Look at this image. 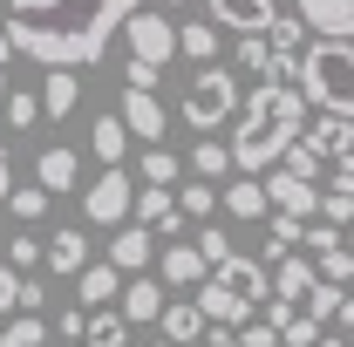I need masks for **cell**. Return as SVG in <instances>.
Instances as JSON below:
<instances>
[{"instance_id": "1", "label": "cell", "mask_w": 354, "mask_h": 347, "mask_svg": "<svg viewBox=\"0 0 354 347\" xmlns=\"http://www.w3.org/2000/svg\"><path fill=\"white\" fill-rule=\"evenodd\" d=\"M143 0H7V41L41 68H95Z\"/></svg>"}, {"instance_id": "2", "label": "cell", "mask_w": 354, "mask_h": 347, "mask_svg": "<svg viewBox=\"0 0 354 347\" xmlns=\"http://www.w3.org/2000/svg\"><path fill=\"white\" fill-rule=\"evenodd\" d=\"M307 130V102H300V88L293 82H259L245 88V102H239V116H232V171H272L293 143Z\"/></svg>"}, {"instance_id": "3", "label": "cell", "mask_w": 354, "mask_h": 347, "mask_svg": "<svg viewBox=\"0 0 354 347\" xmlns=\"http://www.w3.org/2000/svg\"><path fill=\"white\" fill-rule=\"evenodd\" d=\"M191 300H198V313H205V327H212V320H218V327H245V320L272 300V279H266L259 259L232 252V259H218L198 286H191Z\"/></svg>"}, {"instance_id": "4", "label": "cell", "mask_w": 354, "mask_h": 347, "mask_svg": "<svg viewBox=\"0 0 354 347\" xmlns=\"http://www.w3.org/2000/svg\"><path fill=\"white\" fill-rule=\"evenodd\" d=\"M293 88L320 116H348L354 123V41H307L293 55Z\"/></svg>"}, {"instance_id": "5", "label": "cell", "mask_w": 354, "mask_h": 347, "mask_svg": "<svg viewBox=\"0 0 354 347\" xmlns=\"http://www.w3.org/2000/svg\"><path fill=\"white\" fill-rule=\"evenodd\" d=\"M239 102H245V82L232 68H218V62H198L191 82H184V95H177V116L191 130H225L239 116Z\"/></svg>"}, {"instance_id": "6", "label": "cell", "mask_w": 354, "mask_h": 347, "mask_svg": "<svg viewBox=\"0 0 354 347\" xmlns=\"http://www.w3.org/2000/svg\"><path fill=\"white\" fill-rule=\"evenodd\" d=\"M130 205H136V177L123 164H109L102 177L82 184V218L88 225H130Z\"/></svg>"}, {"instance_id": "7", "label": "cell", "mask_w": 354, "mask_h": 347, "mask_svg": "<svg viewBox=\"0 0 354 347\" xmlns=\"http://www.w3.org/2000/svg\"><path fill=\"white\" fill-rule=\"evenodd\" d=\"M123 35H130V55H136V62H150V68H164V62L177 55V21H171V14L136 7L130 21H123Z\"/></svg>"}, {"instance_id": "8", "label": "cell", "mask_w": 354, "mask_h": 347, "mask_svg": "<svg viewBox=\"0 0 354 347\" xmlns=\"http://www.w3.org/2000/svg\"><path fill=\"white\" fill-rule=\"evenodd\" d=\"M116 116H123L130 143H164V130H171V116H164L157 88H123V95H116Z\"/></svg>"}, {"instance_id": "9", "label": "cell", "mask_w": 354, "mask_h": 347, "mask_svg": "<svg viewBox=\"0 0 354 347\" xmlns=\"http://www.w3.org/2000/svg\"><path fill=\"white\" fill-rule=\"evenodd\" d=\"M300 245H307L313 252V272H320V279H327V286H348L354 279V265H348V245H341V232H334V225H313V232H300Z\"/></svg>"}, {"instance_id": "10", "label": "cell", "mask_w": 354, "mask_h": 347, "mask_svg": "<svg viewBox=\"0 0 354 347\" xmlns=\"http://www.w3.org/2000/svg\"><path fill=\"white\" fill-rule=\"evenodd\" d=\"M205 14H212V28H232V35H266L279 0H205Z\"/></svg>"}, {"instance_id": "11", "label": "cell", "mask_w": 354, "mask_h": 347, "mask_svg": "<svg viewBox=\"0 0 354 347\" xmlns=\"http://www.w3.org/2000/svg\"><path fill=\"white\" fill-rule=\"evenodd\" d=\"M307 35H327V41H354V0H286Z\"/></svg>"}, {"instance_id": "12", "label": "cell", "mask_w": 354, "mask_h": 347, "mask_svg": "<svg viewBox=\"0 0 354 347\" xmlns=\"http://www.w3.org/2000/svg\"><path fill=\"white\" fill-rule=\"evenodd\" d=\"M313 198H320V184H300V177H286V171L266 177V212H272V218H300V225H307Z\"/></svg>"}, {"instance_id": "13", "label": "cell", "mask_w": 354, "mask_h": 347, "mask_svg": "<svg viewBox=\"0 0 354 347\" xmlns=\"http://www.w3.org/2000/svg\"><path fill=\"white\" fill-rule=\"evenodd\" d=\"M150 245H157V232H143V225H116V238H109V265H116L123 279H130V272H150V259H157Z\"/></svg>"}, {"instance_id": "14", "label": "cell", "mask_w": 354, "mask_h": 347, "mask_svg": "<svg viewBox=\"0 0 354 347\" xmlns=\"http://www.w3.org/2000/svg\"><path fill=\"white\" fill-rule=\"evenodd\" d=\"M116 300H123V306H116V313H123L130 327H143V320H157V313H164V300H171V293H164V286H157L150 272H130Z\"/></svg>"}, {"instance_id": "15", "label": "cell", "mask_w": 354, "mask_h": 347, "mask_svg": "<svg viewBox=\"0 0 354 347\" xmlns=\"http://www.w3.org/2000/svg\"><path fill=\"white\" fill-rule=\"evenodd\" d=\"M35 184H41V191H75V184H82V157H75L68 143H48L41 157H35Z\"/></svg>"}, {"instance_id": "16", "label": "cell", "mask_w": 354, "mask_h": 347, "mask_svg": "<svg viewBox=\"0 0 354 347\" xmlns=\"http://www.w3.org/2000/svg\"><path fill=\"white\" fill-rule=\"evenodd\" d=\"M41 265H48V272H62V279H75V272L88 265V238L75 232V225H62L55 238H41Z\"/></svg>"}, {"instance_id": "17", "label": "cell", "mask_w": 354, "mask_h": 347, "mask_svg": "<svg viewBox=\"0 0 354 347\" xmlns=\"http://www.w3.org/2000/svg\"><path fill=\"white\" fill-rule=\"evenodd\" d=\"M300 143H307L313 157H334V164H341V157H354V123L348 116H320V123L300 130Z\"/></svg>"}, {"instance_id": "18", "label": "cell", "mask_w": 354, "mask_h": 347, "mask_svg": "<svg viewBox=\"0 0 354 347\" xmlns=\"http://www.w3.org/2000/svg\"><path fill=\"white\" fill-rule=\"evenodd\" d=\"M205 272H212V265L198 259V245L177 238V245H164V259H157V286H164V293H171V286H198Z\"/></svg>"}, {"instance_id": "19", "label": "cell", "mask_w": 354, "mask_h": 347, "mask_svg": "<svg viewBox=\"0 0 354 347\" xmlns=\"http://www.w3.org/2000/svg\"><path fill=\"white\" fill-rule=\"evenodd\" d=\"M116 293H123V272L109 259H88L82 272H75V300L82 306H116Z\"/></svg>"}, {"instance_id": "20", "label": "cell", "mask_w": 354, "mask_h": 347, "mask_svg": "<svg viewBox=\"0 0 354 347\" xmlns=\"http://www.w3.org/2000/svg\"><path fill=\"white\" fill-rule=\"evenodd\" d=\"M157 327H164V341H171V347H198V334H205V313H198V300H164Z\"/></svg>"}, {"instance_id": "21", "label": "cell", "mask_w": 354, "mask_h": 347, "mask_svg": "<svg viewBox=\"0 0 354 347\" xmlns=\"http://www.w3.org/2000/svg\"><path fill=\"white\" fill-rule=\"evenodd\" d=\"M75 102H82V75H75V68H48V75H41V116L62 123Z\"/></svg>"}, {"instance_id": "22", "label": "cell", "mask_w": 354, "mask_h": 347, "mask_svg": "<svg viewBox=\"0 0 354 347\" xmlns=\"http://www.w3.org/2000/svg\"><path fill=\"white\" fill-rule=\"evenodd\" d=\"M82 347H130V320L116 306H88L82 320Z\"/></svg>"}, {"instance_id": "23", "label": "cell", "mask_w": 354, "mask_h": 347, "mask_svg": "<svg viewBox=\"0 0 354 347\" xmlns=\"http://www.w3.org/2000/svg\"><path fill=\"white\" fill-rule=\"evenodd\" d=\"M88 150L102 157V171L130 157V130H123V116H116V109H109V116H95V130H88Z\"/></svg>"}, {"instance_id": "24", "label": "cell", "mask_w": 354, "mask_h": 347, "mask_svg": "<svg viewBox=\"0 0 354 347\" xmlns=\"http://www.w3.org/2000/svg\"><path fill=\"white\" fill-rule=\"evenodd\" d=\"M218 205H225V218H266V184L259 177H232L218 191Z\"/></svg>"}, {"instance_id": "25", "label": "cell", "mask_w": 354, "mask_h": 347, "mask_svg": "<svg viewBox=\"0 0 354 347\" xmlns=\"http://www.w3.org/2000/svg\"><path fill=\"white\" fill-rule=\"evenodd\" d=\"M177 55L184 62H218V28L212 21H177Z\"/></svg>"}, {"instance_id": "26", "label": "cell", "mask_w": 354, "mask_h": 347, "mask_svg": "<svg viewBox=\"0 0 354 347\" xmlns=\"http://www.w3.org/2000/svg\"><path fill=\"white\" fill-rule=\"evenodd\" d=\"M177 177H184L177 150H164V143H143V164H136V184H177Z\"/></svg>"}, {"instance_id": "27", "label": "cell", "mask_w": 354, "mask_h": 347, "mask_svg": "<svg viewBox=\"0 0 354 347\" xmlns=\"http://www.w3.org/2000/svg\"><path fill=\"white\" fill-rule=\"evenodd\" d=\"M232 75H272V41L266 35H239V62H232Z\"/></svg>"}, {"instance_id": "28", "label": "cell", "mask_w": 354, "mask_h": 347, "mask_svg": "<svg viewBox=\"0 0 354 347\" xmlns=\"http://www.w3.org/2000/svg\"><path fill=\"white\" fill-rule=\"evenodd\" d=\"M177 212L191 218V225H205V218L218 212V184H205V177H191V184L177 191Z\"/></svg>"}, {"instance_id": "29", "label": "cell", "mask_w": 354, "mask_h": 347, "mask_svg": "<svg viewBox=\"0 0 354 347\" xmlns=\"http://www.w3.org/2000/svg\"><path fill=\"white\" fill-rule=\"evenodd\" d=\"M0 109H7V123H14V130H35V123H41V95H35V88H7V95H0Z\"/></svg>"}, {"instance_id": "30", "label": "cell", "mask_w": 354, "mask_h": 347, "mask_svg": "<svg viewBox=\"0 0 354 347\" xmlns=\"http://www.w3.org/2000/svg\"><path fill=\"white\" fill-rule=\"evenodd\" d=\"M266 41H272V55H300V48H307V21H300V14H272Z\"/></svg>"}, {"instance_id": "31", "label": "cell", "mask_w": 354, "mask_h": 347, "mask_svg": "<svg viewBox=\"0 0 354 347\" xmlns=\"http://www.w3.org/2000/svg\"><path fill=\"white\" fill-rule=\"evenodd\" d=\"M225 171H232V150H225V143H212V136H205V143L191 150V177H205V184H218Z\"/></svg>"}, {"instance_id": "32", "label": "cell", "mask_w": 354, "mask_h": 347, "mask_svg": "<svg viewBox=\"0 0 354 347\" xmlns=\"http://www.w3.org/2000/svg\"><path fill=\"white\" fill-rule=\"evenodd\" d=\"M0 347H48V320L41 313H14L7 334H0Z\"/></svg>"}, {"instance_id": "33", "label": "cell", "mask_w": 354, "mask_h": 347, "mask_svg": "<svg viewBox=\"0 0 354 347\" xmlns=\"http://www.w3.org/2000/svg\"><path fill=\"white\" fill-rule=\"evenodd\" d=\"M7 212H14V225H35V218L48 212V191L41 184H14V191H7Z\"/></svg>"}, {"instance_id": "34", "label": "cell", "mask_w": 354, "mask_h": 347, "mask_svg": "<svg viewBox=\"0 0 354 347\" xmlns=\"http://www.w3.org/2000/svg\"><path fill=\"white\" fill-rule=\"evenodd\" d=\"M320 164H327V157H313L307 143H293V150H286V157H279V164H272V171H286V177H300V184H320Z\"/></svg>"}, {"instance_id": "35", "label": "cell", "mask_w": 354, "mask_h": 347, "mask_svg": "<svg viewBox=\"0 0 354 347\" xmlns=\"http://www.w3.org/2000/svg\"><path fill=\"white\" fill-rule=\"evenodd\" d=\"M7 265H14V272H35V265H41V238H35L28 225L7 238Z\"/></svg>"}, {"instance_id": "36", "label": "cell", "mask_w": 354, "mask_h": 347, "mask_svg": "<svg viewBox=\"0 0 354 347\" xmlns=\"http://www.w3.org/2000/svg\"><path fill=\"white\" fill-rule=\"evenodd\" d=\"M191 245H198V259H205V265L232 259V245H225V232H218V225H198V238H191Z\"/></svg>"}, {"instance_id": "37", "label": "cell", "mask_w": 354, "mask_h": 347, "mask_svg": "<svg viewBox=\"0 0 354 347\" xmlns=\"http://www.w3.org/2000/svg\"><path fill=\"white\" fill-rule=\"evenodd\" d=\"M239 334V347H279V334L266 327V320H245V327H232Z\"/></svg>"}, {"instance_id": "38", "label": "cell", "mask_w": 354, "mask_h": 347, "mask_svg": "<svg viewBox=\"0 0 354 347\" xmlns=\"http://www.w3.org/2000/svg\"><path fill=\"white\" fill-rule=\"evenodd\" d=\"M82 306H62V320H55V327H62V347H82Z\"/></svg>"}, {"instance_id": "39", "label": "cell", "mask_w": 354, "mask_h": 347, "mask_svg": "<svg viewBox=\"0 0 354 347\" xmlns=\"http://www.w3.org/2000/svg\"><path fill=\"white\" fill-rule=\"evenodd\" d=\"M14 306H21V272L0 259V313H14Z\"/></svg>"}, {"instance_id": "40", "label": "cell", "mask_w": 354, "mask_h": 347, "mask_svg": "<svg viewBox=\"0 0 354 347\" xmlns=\"http://www.w3.org/2000/svg\"><path fill=\"white\" fill-rule=\"evenodd\" d=\"M41 306H48V286L35 272H21V313H41Z\"/></svg>"}, {"instance_id": "41", "label": "cell", "mask_w": 354, "mask_h": 347, "mask_svg": "<svg viewBox=\"0 0 354 347\" xmlns=\"http://www.w3.org/2000/svg\"><path fill=\"white\" fill-rule=\"evenodd\" d=\"M123 88H157V68H150V62H123Z\"/></svg>"}, {"instance_id": "42", "label": "cell", "mask_w": 354, "mask_h": 347, "mask_svg": "<svg viewBox=\"0 0 354 347\" xmlns=\"http://www.w3.org/2000/svg\"><path fill=\"white\" fill-rule=\"evenodd\" d=\"M7 88H14V41L0 35V95H7Z\"/></svg>"}, {"instance_id": "43", "label": "cell", "mask_w": 354, "mask_h": 347, "mask_svg": "<svg viewBox=\"0 0 354 347\" xmlns=\"http://www.w3.org/2000/svg\"><path fill=\"white\" fill-rule=\"evenodd\" d=\"M198 347H239V334H232V327H205V334H198Z\"/></svg>"}, {"instance_id": "44", "label": "cell", "mask_w": 354, "mask_h": 347, "mask_svg": "<svg viewBox=\"0 0 354 347\" xmlns=\"http://www.w3.org/2000/svg\"><path fill=\"white\" fill-rule=\"evenodd\" d=\"M7 191H14V157H7V143H0V205H7Z\"/></svg>"}, {"instance_id": "45", "label": "cell", "mask_w": 354, "mask_h": 347, "mask_svg": "<svg viewBox=\"0 0 354 347\" xmlns=\"http://www.w3.org/2000/svg\"><path fill=\"white\" fill-rule=\"evenodd\" d=\"M341 245H348V265H354V232H341Z\"/></svg>"}, {"instance_id": "46", "label": "cell", "mask_w": 354, "mask_h": 347, "mask_svg": "<svg viewBox=\"0 0 354 347\" xmlns=\"http://www.w3.org/2000/svg\"><path fill=\"white\" fill-rule=\"evenodd\" d=\"M341 341H348V347H354V327H348V334H341Z\"/></svg>"}, {"instance_id": "47", "label": "cell", "mask_w": 354, "mask_h": 347, "mask_svg": "<svg viewBox=\"0 0 354 347\" xmlns=\"http://www.w3.org/2000/svg\"><path fill=\"white\" fill-rule=\"evenodd\" d=\"M171 7H191V0H171Z\"/></svg>"}, {"instance_id": "48", "label": "cell", "mask_w": 354, "mask_h": 347, "mask_svg": "<svg viewBox=\"0 0 354 347\" xmlns=\"http://www.w3.org/2000/svg\"><path fill=\"white\" fill-rule=\"evenodd\" d=\"M150 347H171V341H150Z\"/></svg>"}]
</instances>
